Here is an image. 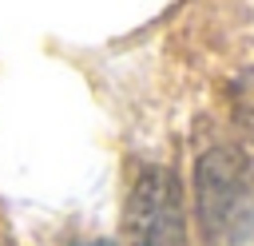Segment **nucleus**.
I'll return each instance as SVG.
<instances>
[{"label":"nucleus","mask_w":254,"mask_h":246,"mask_svg":"<svg viewBox=\"0 0 254 246\" xmlns=\"http://www.w3.org/2000/svg\"><path fill=\"white\" fill-rule=\"evenodd\" d=\"M194 214L210 246H238L254 234V163L246 151L214 147L194 167Z\"/></svg>","instance_id":"nucleus-1"},{"label":"nucleus","mask_w":254,"mask_h":246,"mask_svg":"<svg viewBox=\"0 0 254 246\" xmlns=\"http://www.w3.org/2000/svg\"><path fill=\"white\" fill-rule=\"evenodd\" d=\"M123 242L127 246H187L183 186L171 167L147 163L131 175L123 198Z\"/></svg>","instance_id":"nucleus-2"},{"label":"nucleus","mask_w":254,"mask_h":246,"mask_svg":"<svg viewBox=\"0 0 254 246\" xmlns=\"http://www.w3.org/2000/svg\"><path fill=\"white\" fill-rule=\"evenodd\" d=\"M230 103H234V119L254 135V71H246V75L230 87Z\"/></svg>","instance_id":"nucleus-3"},{"label":"nucleus","mask_w":254,"mask_h":246,"mask_svg":"<svg viewBox=\"0 0 254 246\" xmlns=\"http://www.w3.org/2000/svg\"><path fill=\"white\" fill-rule=\"evenodd\" d=\"M75 246H115V242H103V238H95V242H75Z\"/></svg>","instance_id":"nucleus-4"}]
</instances>
